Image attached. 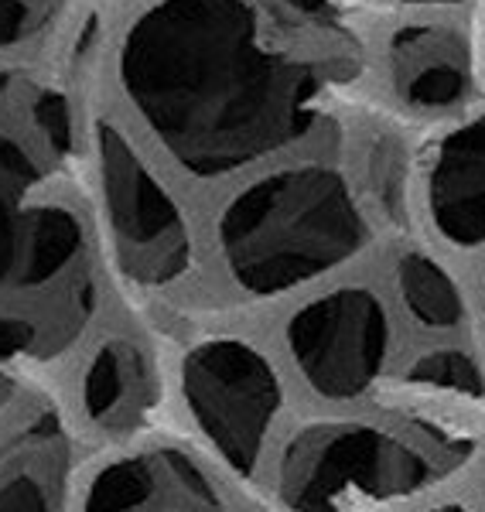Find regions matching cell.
<instances>
[{
    "label": "cell",
    "instance_id": "obj_1",
    "mask_svg": "<svg viewBox=\"0 0 485 512\" xmlns=\"http://www.w3.org/2000/svg\"><path fill=\"white\" fill-rule=\"evenodd\" d=\"M127 99L188 175L219 178L315 123V72L246 0H158L120 48Z\"/></svg>",
    "mask_w": 485,
    "mask_h": 512
},
{
    "label": "cell",
    "instance_id": "obj_2",
    "mask_svg": "<svg viewBox=\"0 0 485 512\" xmlns=\"http://www.w3.org/2000/svg\"><path fill=\"white\" fill-rule=\"evenodd\" d=\"M41 168L0 127V369L69 349L96 308L86 229L62 202L28 205Z\"/></svg>",
    "mask_w": 485,
    "mask_h": 512
},
{
    "label": "cell",
    "instance_id": "obj_3",
    "mask_svg": "<svg viewBox=\"0 0 485 512\" xmlns=\"http://www.w3.org/2000/svg\"><path fill=\"white\" fill-rule=\"evenodd\" d=\"M366 239V219L349 185L318 164L253 181L219 219L226 267L250 294L291 291L352 260Z\"/></svg>",
    "mask_w": 485,
    "mask_h": 512
},
{
    "label": "cell",
    "instance_id": "obj_4",
    "mask_svg": "<svg viewBox=\"0 0 485 512\" xmlns=\"http://www.w3.org/2000/svg\"><path fill=\"white\" fill-rule=\"evenodd\" d=\"M465 437L390 431L373 424H315L287 444L281 461V499L294 512H335L349 495L400 499L441 482L465 465Z\"/></svg>",
    "mask_w": 485,
    "mask_h": 512
},
{
    "label": "cell",
    "instance_id": "obj_5",
    "mask_svg": "<svg viewBox=\"0 0 485 512\" xmlns=\"http://www.w3.org/2000/svg\"><path fill=\"white\" fill-rule=\"evenodd\" d=\"M182 383L205 437L236 472L250 475L281 407L270 362L243 342H205L188 352Z\"/></svg>",
    "mask_w": 485,
    "mask_h": 512
},
{
    "label": "cell",
    "instance_id": "obj_6",
    "mask_svg": "<svg viewBox=\"0 0 485 512\" xmlns=\"http://www.w3.org/2000/svg\"><path fill=\"white\" fill-rule=\"evenodd\" d=\"M106 219L117 256L137 284L158 287L182 277L188 267V229L178 205L144 168L134 147L110 123L96 127Z\"/></svg>",
    "mask_w": 485,
    "mask_h": 512
},
{
    "label": "cell",
    "instance_id": "obj_7",
    "mask_svg": "<svg viewBox=\"0 0 485 512\" xmlns=\"http://www.w3.org/2000/svg\"><path fill=\"white\" fill-rule=\"evenodd\" d=\"M287 345L311 390L328 400H352L380 379L390 352V321L380 297L363 287H342L287 325Z\"/></svg>",
    "mask_w": 485,
    "mask_h": 512
},
{
    "label": "cell",
    "instance_id": "obj_8",
    "mask_svg": "<svg viewBox=\"0 0 485 512\" xmlns=\"http://www.w3.org/2000/svg\"><path fill=\"white\" fill-rule=\"evenodd\" d=\"M82 512H226L209 475L185 451L158 444L113 461Z\"/></svg>",
    "mask_w": 485,
    "mask_h": 512
},
{
    "label": "cell",
    "instance_id": "obj_9",
    "mask_svg": "<svg viewBox=\"0 0 485 512\" xmlns=\"http://www.w3.org/2000/svg\"><path fill=\"white\" fill-rule=\"evenodd\" d=\"M390 82L410 110H451L472 89V59L458 31L438 24L400 28L390 41Z\"/></svg>",
    "mask_w": 485,
    "mask_h": 512
},
{
    "label": "cell",
    "instance_id": "obj_10",
    "mask_svg": "<svg viewBox=\"0 0 485 512\" xmlns=\"http://www.w3.org/2000/svg\"><path fill=\"white\" fill-rule=\"evenodd\" d=\"M69 458V434L55 410L31 414L0 441V512H59Z\"/></svg>",
    "mask_w": 485,
    "mask_h": 512
},
{
    "label": "cell",
    "instance_id": "obj_11",
    "mask_svg": "<svg viewBox=\"0 0 485 512\" xmlns=\"http://www.w3.org/2000/svg\"><path fill=\"white\" fill-rule=\"evenodd\" d=\"M427 205L448 243H485V117L445 137L427 178Z\"/></svg>",
    "mask_w": 485,
    "mask_h": 512
},
{
    "label": "cell",
    "instance_id": "obj_12",
    "mask_svg": "<svg viewBox=\"0 0 485 512\" xmlns=\"http://www.w3.org/2000/svg\"><path fill=\"white\" fill-rule=\"evenodd\" d=\"M158 396L151 359L134 342H106L82 383V403L96 424L123 431L134 427Z\"/></svg>",
    "mask_w": 485,
    "mask_h": 512
},
{
    "label": "cell",
    "instance_id": "obj_13",
    "mask_svg": "<svg viewBox=\"0 0 485 512\" xmlns=\"http://www.w3.org/2000/svg\"><path fill=\"white\" fill-rule=\"evenodd\" d=\"M400 294H404L410 315L427 328H451L465 318V304L451 280L431 256L410 253L400 260Z\"/></svg>",
    "mask_w": 485,
    "mask_h": 512
},
{
    "label": "cell",
    "instance_id": "obj_14",
    "mask_svg": "<svg viewBox=\"0 0 485 512\" xmlns=\"http://www.w3.org/2000/svg\"><path fill=\"white\" fill-rule=\"evenodd\" d=\"M407 379L414 386H427V390H451L462 396H482L485 379L475 366V359L468 352L458 349H438L427 352L410 366Z\"/></svg>",
    "mask_w": 485,
    "mask_h": 512
},
{
    "label": "cell",
    "instance_id": "obj_15",
    "mask_svg": "<svg viewBox=\"0 0 485 512\" xmlns=\"http://www.w3.org/2000/svg\"><path fill=\"white\" fill-rule=\"evenodd\" d=\"M59 0H0V48H18L52 21Z\"/></svg>",
    "mask_w": 485,
    "mask_h": 512
},
{
    "label": "cell",
    "instance_id": "obj_16",
    "mask_svg": "<svg viewBox=\"0 0 485 512\" xmlns=\"http://www.w3.org/2000/svg\"><path fill=\"white\" fill-rule=\"evenodd\" d=\"M35 123L52 154H65L72 144V113L62 93H41L35 99Z\"/></svg>",
    "mask_w": 485,
    "mask_h": 512
},
{
    "label": "cell",
    "instance_id": "obj_17",
    "mask_svg": "<svg viewBox=\"0 0 485 512\" xmlns=\"http://www.w3.org/2000/svg\"><path fill=\"white\" fill-rule=\"evenodd\" d=\"M284 4H291L294 11H304V14H318V11H325L332 0H284Z\"/></svg>",
    "mask_w": 485,
    "mask_h": 512
},
{
    "label": "cell",
    "instance_id": "obj_18",
    "mask_svg": "<svg viewBox=\"0 0 485 512\" xmlns=\"http://www.w3.org/2000/svg\"><path fill=\"white\" fill-rule=\"evenodd\" d=\"M404 4H451V0H404Z\"/></svg>",
    "mask_w": 485,
    "mask_h": 512
},
{
    "label": "cell",
    "instance_id": "obj_19",
    "mask_svg": "<svg viewBox=\"0 0 485 512\" xmlns=\"http://www.w3.org/2000/svg\"><path fill=\"white\" fill-rule=\"evenodd\" d=\"M431 512H468V509H462V506H441V509H431Z\"/></svg>",
    "mask_w": 485,
    "mask_h": 512
}]
</instances>
